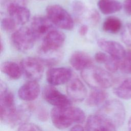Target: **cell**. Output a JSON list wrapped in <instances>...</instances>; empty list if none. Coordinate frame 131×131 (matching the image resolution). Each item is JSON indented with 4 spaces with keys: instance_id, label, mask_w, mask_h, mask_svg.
Here are the masks:
<instances>
[{
    "instance_id": "cell-8",
    "label": "cell",
    "mask_w": 131,
    "mask_h": 131,
    "mask_svg": "<svg viewBox=\"0 0 131 131\" xmlns=\"http://www.w3.org/2000/svg\"><path fill=\"white\" fill-rule=\"evenodd\" d=\"M42 97L46 101L54 107H62L72 105V101L68 96L51 85L44 88L42 91Z\"/></svg>"
},
{
    "instance_id": "cell-20",
    "label": "cell",
    "mask_w": 131,
    "mask_h": 131,
    "mask_svg": "<svg viewBox=\"0 0 131 131\" xmlns=\"http://www.w3.org/2000/svg\"><path fill=\"white\" fill-rule=\"evenodd\" d=\"M108 97L107 93L104 89H96L92 91L86 99V104L91 107L97 106L103 104Z\"/></svg>"
},
{
    "instance_id": "cell-25",
    "label": "cell",
    "mask_w": 131,
    "mask_h": 131,
    "mask_svg": "<svg viewBox=\"0 0 131 131\" xmlns=\"http://www.w3.org/2000/svg\"><path fill=\"white\" fill-rule=\"evenodd\" d=\"M122 41L127 46L131 47V23H127L122 28L121 33Z\"/></svg>"
},
{
    "instance_id": "cell-11",
    "label": "cell",
    "mask_w": 131,
    "mask_h": 131,
    "mask_svg": "<svg viewBox=\"0 0 131 131\" xmlns=\"http://www.w3.org/2000/svg\"><path fill=\"white\" fill-rule=\"evenodd\" d=\"M67 93L71 101L77 102L83 101L87 96L85 85L79 78L74 76L67 83Z\"/></svg>"
},
{
    "instance_id": "cell-37",
    "label": "cell",
    "mask_w": 131,
    "mask_h": 131,
    "mask_svg": "<svg viewBox=\"0 0 131 131\" xmlns=\"http://www.w3.org/2000/svg\"><path fill=\"white\" fill-rule=\"evenodd\" d=\"M41 1H42V0H41Z\"/></svg>"
},
{
    "instance_id": "cell-4",
    "label": "cell",
    "mask_w": 131,
    "mask_h": 131,
    "mask_svg": "<svg viewBox=\"0 0 131 131\" xmlns=\"http://www.w3.org/2000/svg\"><path fill=\"white\" fill-rule=\"evenodd\" d=\"M17 112V108L15 105L13 93L8 90L6 84L1 81L0 84V115L1 121L13 126Z\"/></svg>"
},
{
    "instance_id": "cell-5",
    "label": "cell",
    "mask_w": 131,
    "mask_h": 131,
    "mask_svg": "<svg viewBox=\"0 0 131 131\" xmlns=\"http://www.w3.org/2000/svg\"><path fill=\"white\" fill-rule=\"evenodd\" d=\"M47 16L56 27L63 30H72L74 25L73 18L62 6L53 4L46 8Z\"/></svg>"
},
{
    "instance_id": "cell-28",
    "label": "cell",
    "mask_w": 131,
    "mask_h": 131,
    "mask_svg": "<svg viewBox=\"0 0 131 131\" xmlns=\"http://www.w3.org/2000/svg\"><path fill=\"white\" fill-rule=\"evenodd\" d=\"M17 131H43L38 125L31 123H24L19 125Z\"/></svg>"
},
{
    "instance_id": "cell-19",
    "label": "cell",
    "mask_w": 131,
    "mask_h": 131,
    "mask_svg": "<svg viewBox=\"0 0 131 131\" xmlns=\"http://www.w3.org/2000/svg\"><path fill=\"white\" fill-rule=\"evenodd\" d=\"M1 69L4 74L12 79H19L23 74L20 65L13 61L4 62L1 65Z\"/></svg>"
},
{
    "instance_id": "cell-22",
    "label": "cell",
    "mask_w": 131,
    "mask_h": 131,
    "mask_svg": "<svg viewBox=\"0 0 131 131\" xmlns=\"http://www.w3.org/2000/svg\"><path fill=\"white\" fill-rule=\"evenodd\" d=\"M113 92L119 98L123 100L131 99V77L123 80L114 89Z\"/></svg>"
},
{
    "instance_id": "cell-24",
    "label": "cell",
    "mask_w": 131,
    "mask_h": 131,
    "mask_svg": "<svg viewBox=\"0 0 131 131\" xmlns=\"http://www.w3.org/2000/svg\"><path fill=\"white\" fill-rule=\"evenodd\" d=\"M119 70L123 73L131 74V50H128L124 57L120 60Z\"/></svg>"
},
{
    "instance_id": "cell-14",
    "label": "cell",
    "mask_w": 131,
    "mask_h": 131,
    "mask_svg": "<svg viewBox=\"0 0 131 131\" xmlns=\"http://www.w3.org/2000/svg\"><path fill=\"white\" fill-rule=\"evenodd\" d=\"M9 17L13 19L17 25H24L29 20L31 13L25 6L9 4L5 6Z\"/></svg>"
},
{
    "instance_id": "cell-2",
    "label": "cell",
    "mask_w": 131,
    "mask_h": 131,
    "mask_svg": "<svg viewBox=\"0 0 131 131\" xmlns=\"http://www.w3.org/2000/svg\"><path fill=\"white\" fill-rule=\"evenodd\" d=\"M81 76L83 81L94 89H107L114 82L111 72L93 65L81 71Z\"/></svg>"
},
{
    "instance_id": "cell-13",
    "label": "cell",
    "mask_w": 131,
    "mask_h": 131,
    "mask_svg": "<svg viewBox=\"0 0 131 131\" xmlns=\"http://www.w3.org/2000/svg\"><path fill=\"white\" fill-rule=\"evenodd\" d=\"M97 45L105 53L118 60H121L125 55L126 51L117 41L102 38L98 40Z\"/></svg>"
},
{
    "instance_id": "cell-18",
    "label": "cell",
    "mask_w": 131,
    "mask_h": 131,
    "mask_svg": "<svg viewBox=\"0 0 131 131\" xmlns=\"http://www.w3.org/2000/svg\"><path fill=\"white\" fill-rule=\"evenodd\" d=\"M63 53L60 50L44 51L39 49L38 58L45 66L52 68L62 59Z\"/></svg>"
},
{
    "instance_id": "cell-34",
    "label": "cell",
    "mask_w": 131,
    "mask_h": 131,
    "mask_svg": "<svg viewBox=\"0 0 131 131\" xmlns=\"http://www.w3.org/2000/svg\"><path fill=\"white\" fill-rule=\"evenodd\" d=\"M70 131H84V128L79 124H77L72 127Z\"/></svg>"
},
{
    "instance_id": "cell-1",
    "label": "cell",
    "mask_w": 131,
    "mask_h": 131,
    "mask_svg": "<svg viewBox=\"0 0 131 131\" xmlns=\"http://www.w3.org/2000/svg\"><path fill=\"white\" fill-rule=\"evenodd\" d=\"M50 117L54 126L60 129L67 128L74 123H82L85 119L84 112L72 105L54 107L51 111Z\"/></svg>"
},
{
    "instance_id": "cell-21",
    "label": "cell",
    "mask_w": 131,
    "mask_h": 131,
    "mask_svg": "<svg viewBox=\"0 0 131 131\" xmlns=\"http://www.w3.org/2000/svg\"><path fill=\"white\" fill-rule=\"evenodd\" d=\"M97 6L101 12L105 15L115 13L123 7V5L117 0H98Z\"/></svg>"
},
{
    "instance_id": "cell-9",
    "label": "cell",
    "mask_w": 131,
    "mask_h": 131,
    "mask_svg": "<svg viewBox=\"0 0 131 131\" xmlns=\"http://www.w3.org/2000/svg\"><path fill=\"white\" fill-rule=\"evenodd\" d=\"M30 28L36 39H42L50 31L56 29L47 16L39 15L32 18Z\"/></svg>"
},
{
    "instance_id": "cell-6",
    "label": "cell",
    "mask_w": 131,
    "mask_h": 131,
    "mask_svg": "<svg viewBox=\"0 0 131 131\" xmlns=\"http://www.w3.org/2000/svg\"><path fill=\"white\" fill-rule=\"evenodd\" d=\"M36 40L30 28L21 27L14 31L11 36V43L14 48L19 52L30 50Z\"/></svg>"
},
{
    "instance_id": "cell-27",
    "label": "cell",
    "mask_w": 131,
    "mask_h": 131,
    "mask_svg": "<svg viewBox=\"0 0 131 131\" xmlns=\"http://www.w3.org/2000/svg\"><path fill=\"white\" fill-rule=\"evenodd\" d=\"M73 10L74 13L78 17H81L83 15L86 16V8L84 4L81 1H75L72 4Z\"/></svg>"
},
{
    "instance_id": "cell-15",
    "label": "cell",
    "mask_w": 131,
    "mask_h": 131,
    "mask_svg": "<svg viewBox=\"0 0 131 131\" xmlns=\"http://www.w3.org/2000/svg\"><path fill=\"white\" fill-rule=\"evenodd\" d=\"M116 127L96 114L90 116L85 125L86 131H117Z\"/></svg>"
},
{
    "instance_id": "cell-23",
    "label": "cell",
    "mask_w": 131,
    "mask_h": 131,
    "mask_svg": "<svg viewBox=\"0 0 131 131\" xmlns=\"http://www.w3.org/2000/svg\"><path fill=\"white\" fill-rule=\"evenodd\" d=\"M104 31L111 34H116L122 29L121 20L117 17L110 16L105 18L102 25Z\"/></svg>"
},
{
    "instance_id": "cell-30",
    "label": "cell",
    "mask_w": 131,
    "mask_h": 131,
    "mask_svg": "<svg viewBox=\"0 0 131 131\" xmlns=\"http://www.w3.org/2000/svg\"><path fill=\"white\" fill-rule=\"evenodd\" d=\"M37 117L41 121H46L48 118V114L46 110L43 108H39L37 110Z\"/></svg>"
},
{
    "instance_id": "cell-3",
    "label": "cell",
    "mask_w": 131,
    "mask_h": 131,
    "mask_svg": "<svg viewBox=\"0 0 131 131\" xmlns=\"http://www.w3.org/2000/svg\"><path fill=\"white\" fill-rule=\"evenodd\" d=\"M96 114L116 127L122 126L125 119L124 106L120 100L116 99L106 100Z\"/></svg>"
},
{
    "instance_id": "cell-33",
    "label": "cell",
    "mask_w": 131,
    "mask_h": 131,
    "mask_svg": "<svg viewBox=\"0 0 131 131\" xmlns=\"http://www.w3.org/2000/svg\"><path fill=\"white\" fill-rule=\"evenodd\" d=\"M89 31V27L85 24L82 25L79 28L78 32L79 35L82 36H85Z\"/></svg>"
},
{
    "instance_id": "cell-32",
    "label": "cell",
    "mask_w": 131,
    "mask_h": 131,
    "mask_svg": "<svg viewBox=\"0 0 131 131\" xmlns=\"http://www.w3.org/2000/svg\"><path fill=\"white\" fill-rule=\"evenodd\" d=\"M123 8L127 15H131V0H125L123 4Z\"/></svg>"
},
{
    "instance_id": "cell-26",
    "label": "cell",
    "mask_w": 131,
    "mask_h": 131,
    "mask_svg": "<svg viewBox=\"0 0 131 131\" xmlns=\"http://www.w3.org/2000/svg\"><path fill=\"white\" fill-rule=\"evenodd\" d=\"M16 25L15 22L9 16L3 18L1 21V26L2 29L7 32L13 31Z\"/></svg>"
},
{
    "instance_id": "cell-10",
    "label": "cell",
    "mask_w": 131,
    "mask_h": 131,
    "mask_svg": "<svg viewBox=\"0 0 131 131\" xmlns=\"http://www.w3.org/2000/svg\"><path fill=\"white\" fill-rule=\"evenodd\" d=\"M73 76L72 70L67 67H52L47 71L46 74L48 82L54 86L68 83Z\"/></svg>"
},
{
    "instance_id": "cell-35",
    "label": "cell",
    "mask_w": 131,
    "mask_h": 131,
    "mask_svg": "<svg viewBox=\"0 0 131 131\" xmlns=\"http://www.w3.org/2000/svg\"><path fill=\"white\" fill-rule=\"evenodd\" d=\"M127 127L128 131H131V116L129 118L127 122Z\"/></svg>"
},
{
    "instance_id": "cell-7",
    "label": "cell",
    "mask_w": 131,
    "mask_h": 131,
    "mask_svg": "<svg viewBox=\"0 0 131 131\" xmlns=\"http://www.w3.org/2000/svg\"><path fill=\"white\" fill-rule=\"evenodd\" d=\"M23 74L29 80L37 81L41 78L45 66L38 58L27 57L23 58L20 63Z\"/></svg>"
},
{
    "instance_id": "cell-17",
    "label": "cell",
    "mask_w": 131,
    "mask_h": 131,
    "mask_svg": "<svg viewBox=\"0 0 131 131\" xmlns=\"http://www.w3.org/2000/svg\"><path fill=\"white\" fill-rule=\"evenodd\" d=\"M69 62L74 69L81 71L93 65L91 57L88 53L80 51L72 53L70 57Z\"/></svg>"
},
{
    "instance_id": "cell-16",
    "label": "cell",
    "mask_w": 131,
    "mask_h": 131,
    "mask_svg": "<svg viewBox=\"0 0 131 131\" xmlns=\"http://www.w3.org/2000/svg\"><path fill=\"white\" fill-rule=\"evenodd\" d=\"M40 88L37 81L29 80L23 84L18 91L19 98L25 101L35 100L39 95Z\"/></svg>"
},
{
    "instance_id": "cell-29",
    "label": "cell",
    "mask_w": 131,
    "mask_h": 131,
    "mask_svg": "<svg viewBox=\"0 0 131 131\" xmlns=\"http://www.w3.org/2000/svg\"><path fill=\"white\" fill-rule=\"evenodd\" d=\"M87 17L89 20L93 24H97L100 20V15L96 10H91L87 13Z\"/></svg>"
},
{
    "instance_id": "cell-31",
    "label": "cell",
    "mask_w": 131,
    "mask_h": 131,
    "mask_svg": "<svg viewBox=\"0 0 131 131\" xmlns=\"http://www.w3.org/2000/svg\"><path fill=\"white\" fill-rule=\"evenodd\" d=\"M28 3V0H5V6L9 4H15L26 6Z\"/></svg>"
},
{
    "instance_id": "cell-36",
    "label": "cell",
    "mask_w": 131,
    "mask_h": 131,
    "mask_svg": "<svg viewBox=\"0 0 131 131\" xmlns=\"http://www.w3.org/2000/svg\"><path fill=\"white\" fill-rule=\"evenodd\" d=\"M3 41L2 40H1V52H2L4 50V46H3Z\"/></svg>"
},
{
    "instance_id": "cell-12",
    "label": "cell",
    "mask_w": 131,
    "mask_h": 131,
    "mask_svg": "<svg viewBox=\"0 0 131 131\" xmlns=\"http://www.w3.org/2000/svg\"><path fill=\"white\" fill-rule=\"evenodd\" d=\"M65 39L64 34L56 28L50 31L42 39L39 49L44 51L60 50Z\"/></svg>"
}]
</instances>
